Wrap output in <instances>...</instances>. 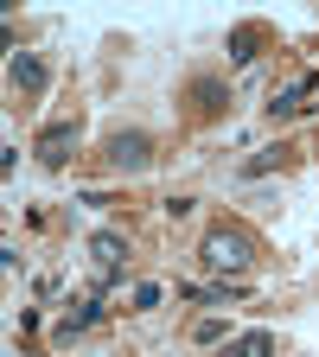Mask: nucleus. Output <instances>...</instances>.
I'll use <instances>...</instances> for the list:
<instances>
[{"mask_svg": "<svg viewBox=\"0 0 319 357\" xmlns=\"http://www.w3.org/2000/svg\"><path fill=\"white\" fill-rule=\"evenodd\" d=\"M217 357H275V332H243L230 344H217Z\"/></svg>", "mask_w": 319, "mask_h": 357, "instance_id": "39448f33", "label": "nucleus"}, {"mask_svg": "<svg viewBox=\"0 0 319 357\" xmlns=\"http://www.w3.org/2000/svg\"><path fill=\"white\" fill-rule=\"evenodd\" d=\"M198 261L211 268V275H243V268L255 261V249H249L243 230H223V223H217V230L205 236V249H198Z\"/></svg>", "mask_w": 319, "mask_h": 357, "instance_id": "f257e3e1", "label": "nucleus"}, {"mask_svg": "<svg viewBox=\"0 0 319 357\" xmlns=\"http://www.w3.org/2000/svg\"><path fill=\"white\" fill-rule=\"evenodd\" d=\"M103 160H109L115 172H141V166L154 160V134H141V128L109 134V141H103Z\"/></svg>", "mask_w": 319, "mask_h": 357, "instance_id": "f03ea898", "label": "nucleus"}, {"mask_svg": "<svg viewBox=\"0 0 319 357\" xmlns=\"http://www.w3.org/2000/svg\"><path fill=\"white\" fill-rule=\"evenodd\" d=\"M192 211H198V198H166V217H172V223H179V217H192Z\"/></svg>", "mask_w": 319, "mask_h": 357, "instance_id": "2eb2a0df", "label": "nucleus"}, {"mask_svg": "<svg viewBox=\"0 0 319 357\" xmlns=\"http://www.w3.org/2000/svg\"><path fill=\"white\" fill-rule=\"evenodd\" d=\"M147 306H160V287H154V281L134 287V312H147Z\"/></svg>", "mask_w": 319, "mask_h": 357, "instance_id": "4468645a", "label": "nucleus"}, {"mask_svg": "<svg viewBox=\"0 0 319 357\" xmlns=\"http://www.w3.org/2000/svg\"><path fill=\"white\" fill-rule=\"evenodd\" d=\"M192 338H198V344H223V319H198Z\"/></svg>", "mask_w": 319, "mask_h": 357, "instance_id": "f8f14e48", "label": "nucleus"}, {"mask_svg": "<svg viewBox=\"0 0 319 357\" xmlns=\"http://www.w3.org/2000/svg\"><path fill=\"white\" fill-rule=\"evenodd\" d=\"M89 255H96V268H103V275H115V268H121V255H128V243H121L115 230H96V236H89Z\"/></svg>", "mask_w": 319, "mask_h": 357, "instance_id": "423d86ee", "label": "nucleus"}, {"mask_svg": "<svg viewBox=\"0 0 319 357\" xmlns=\"http://www.w3.org/2000/svg\"><path fill=\"white\" fill-rule=\"evenodd\" d=\"M262 58V32L255 26H237L230 32V64H255Z\"/></svg>", "mask_w": 319, "mask_h": 357, "instance_id": "1a4fd4ad", "label": "nucleus"}, {"mask_svg": "<svg viewBox=\"0 0 319 357\" xmlns=\"http://www.w3.org/2000/svg\"><path fill=\"white\" fill-rule=\"evenodd\" d=\"M103 319V300H83L77 312H64V326H58V344H71L77 332H89V326H96Z\"/></svg>", "mask_w": 319, "mask_h": 357, "instance_id": "0eeeda50", "label": "nucleus"}, {"mask_svg": "<svg viewBox=\"0 0 319 357\" xmlns=\"http://www.w3.org/2000/svg\"><path fill=\"white\" fill-rule=\"evenodd\" d=\"M192 96H198V109H205V115H217L223 102H230V89H223V83H211V77H198V83H192Z\"/></svg>", "mask_w": 319, "mask_h": 357, "instance_id": "9d476101", "label": "nucleus"}, {"mask_svg": "<svg viewBox=\"0 0 319 357\" xmlns=\"http://www.w3.org/2000/svg\"><path fill=\"white\" fill-rule=\"evenodd\" d=\"M7 83H13V89H26V96H38V89L52 83V70H45L32 52H13V58H7Z\"/></svg>", "mask_w": 319, "mask_h": 357, "instance_id": "20e7f679", "label": "nucleus"}, {"mask_svg": "<svg viewBox=\"0 0 319 357\" xmlns=\"http://www.w3.org/2000/svg\"><path fill=\"white\" fill-rule=\"evenodd\" d=\"M186 300H205V306H223V300H243V281H223V287H186Z\"/></svg>", "mask_w": 319, "mask_h": 357, "instance_id": "9b49d317", "label": "nucleus"}, {"mask_svg": "<svg viewBox=\"0 0 319 357\" xmlns=\"http://www.w3.org/2000/svg\"><path fill=\"white\" fill-rule=\"evenodd\" d=\"M313 83H319V77H313V70H300V77H294V83L281 89V96H275V102H268V115H294V109H300V96H306V89H313Z\"/></svg>", "mask_w": 319, "mask_h": 357, "instance_id": "6e6552de", "label": "nucleus"}, {"mask_svg": "<svg viewBox=\"0 0 319 357\" xmlns=\"http://www.w3.org/2000/svg\"><path fill=\"white\" fill-rule=\"evenodd\" d=\"M281 153H288V147H262V153H249V172H268V166H281Z\"/></svg>", "mask_w": 319, "mask_h": 357, "instance_id": "ddd939ff", "label": "nucleus"}, {"mask_svg": "<svg viewBox=\"0 0 319 357\" xmlns=\"http://www.w3.org/2000/svg\"><path fill=\"white\" fill-rule=\"evenodd\" d=\"M71 147H77V121H52V128L32 141L38 166H64V160H71Z\"/></svg>", "mask_w": 319, "mask_h": 357, "instance_id": "7ed1b4c3", "label": "nucleus"}]
</instances>
